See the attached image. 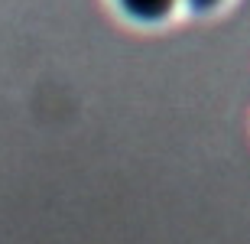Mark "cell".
I'll use <instances>...</instances> for the list:
<instances>
[{"instance_id":"obj_1","label":"cell","mask_w":250,"mask_h":244,"mask_svg":"<svg viewBox=\"0 0 250 244\" xmlns=\"http://www.w3.org/2000/svg\"><path fill=\"white\" fill-rule=\"evenodd\" d=\"M114 17L133 29H166L182 17V0H107Z\"/></svg>"},{"instance_id":"obj_2","label":"cell","mask_w":250,"mask_h":244,"mask_svg":"<svg viewBox=\"0 0 250 244\" xmlns=\"http://www.w3.org/2000/svg\"><path fill=\"white\" fill-rule=\"evenodd\" d=\"M234 0H182V13L195 20H208V17H221Z\"/></svg>"}]
</instances>
